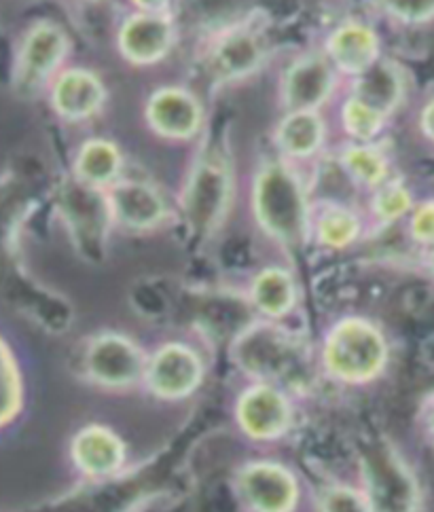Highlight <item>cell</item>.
Wrapping results in <instances>:
<instances>
[{
    "instance_id": "1",
    "label": "cell",
    "mask_w": 434,
    "mask_h": 512,
    "mask_svg": "<svg viewBox=\"0 0 434 512\" xmlns=\"http://www.w3.org/2000/svg\"><path fill=\"white\" fill-rule=\"evenodd\" d=\"M255 206L263 227L284 244L305 237V199L299 182L282 166H269L259 176Z\"/></svg>"
},
{
    "instance_id": "2",
    "label": "cell",
    "mask_w": 434,
    "mask_h": 512,
    "mask_svg": "<svg viewBox=\"0 0 434 512\" xmlns=\"http://www.w3.org/2000/svg\"><path fill=\"white\" fill-rule=\"evenodd\" d=\"M386 343L369 322H341L327 343L329 369L348 381H365L382 371L386 362Z\"/></svg>"
},
{
    "instance_id": "3",
    "label": "cell",
    "mask_w": 434,
    "mask_h": 512,
    "mask_svg": "<svg viewBox=\"0 0 434 512\" xmlns=\"http://www.w3.org/2000/svg\"><path fill=\"white\" fill-rule=\"evenodd\" d=\"M242 491L257 512H291L297 502L293 474L278 464H252L242 472Z\"/></svg>"
},
{
    "instance_id": "4",
    "label": "cell",
    "mask_w": 434,
    "mask_h": 512,
    "mask_svg": "<svg viewBox=\"0 0 434 512\" xmlns=\"http://www.w3.org/2000/svg\"><path fill=\"white\" fill-rule=\"evenodd\" d=\"M202 381V364L185 345H166L149 367V383L155 394L180 398L191 394Z\"/></svg>"
},
{
    "instance_id": "5",
    "label": "cell",
    "mask_w": 434,
    "mask_h": 512,
    "mask_svg": "<svg viewBox=\"0 0 434 512\" xmlns=\"http://www.w3.org/2000/svg\"><path fill=\"white\" fill-rule=\"evenodd\" d=\"M229 193V178L219 159L204 161L193 176L187 193V212L191 223L204 231L219 221Z\"/></svg>"
},
{
    "instance_id": "6",
    "label": "cell",
    "mask_w": 434,
    "mask_h": 512,
    "mask_svg": "<svg viewBox=\"0 0 434 512\" xmlns=\"http://www.w3.org/2000/svg\"><path fill=\"white\" fill-rule=\"evenodd\" d=\"M87 364L92 375L106 386H128L144 369L138 347L119 335H104L94 341Z\"/></svg>"
},
{
    "instance_id": "7",
    "label": "cell",
    "mask_w": 434,
    "mask_h": 512,
    "mask_svg": "<svg viewBox=\"0 0 434 512\" xmlns=\"http://www.w3.org/2000/svg\"><path fill=\"white\" fill-rule=\"evenodd\" d=\"M369 506L371 512H411L415 487L407 470L388 453L369 464Z\"/></svg>"
},
{
    "instance_id": "8",
    "label": "cell",
    "mask_w": 434,
    "mask_h": 512,
    "mask_svg": "<svg viewBox=\"0 0 434 512\" xmlns=\"http://www.w3.org/2000/svg\"><path fill=\"white\" fill-rule=\"evenodd\" d=\"M149 123L164 136L189 138L202 123V108L187 91L164 89L149 104Z\"/></svg>"
},
{
    "instance_id": "9",
    "label": "cell",
    "mask_w": 434,
    "mask_h": 512,
    "mask_svg": "<svg viewBox=\"0 0 434 512\" xmlns=\"http://www.w3.org/2000/svg\"><path fill=\"white\" fill-rule=\"evenodd\" d=\"M238 417L250 436L274 438L288 426V405L274 388L257 386L242 396Z\"/></svg>"
},
{
    "instance_id": "10",
    "label": "cell",
    "mask_w": 434,
    "mask_h": 512,
    "mask_svg": "<svg viewBox=\"0 0 434 512\" xmlns=\"http://www.w3.org/2000/svg\"><path fill=\"white\" fill-rule=\"evenodd\" d=\"M172 41V26L159 13L136 15L121 30V49L136 64L159 60Z\"/></svg>"
},
{
    "instance_id": "11",
    "label": "cell",
    "mask_w": 434,
    "mask_h": 512,
    "mask_svg": "<svg viewBox=\"0 0 434 512\" xmlns=\"http://www.w3.org/2000/svg\"><path fill=\"white\" fill-rule=\"evenodd\" d=\"M66 53V39L58 28H36L24 45L20 62V81L24 85H39L51 70L60 64Z\"/></svg>"
},
{
    "instance_id": "12",
    "label": "cell",
    "mask_w": 434,
    "mask_h": 512,
    "mask_svg": "<svg viewBox=\"0 0 434 512\" xmlns=\"http://www.w3.org/2000/svg\"><path fill=\"white\" fill-rule=\"evenodd\" d=\"M113 212L123 225L147 229L164 218V201L144 182H121L111 193Z\"/></svg>"
},
{
    "instance_id": "13",
    "label": "cell",
    "mask_w": 434,
    "mask_h": 512,
    "mask_svg": "<svg viewBox=\"0 0 434 512\" xmlns=\"http://www.w3.org/2000/svg\"><path fill=\"white\" fill-rule=\"evenodd\" d=\"M333 87L331 68L322 58H307L299 62L286 79V102L295 111H312L327 100Z\"/></svg>"
},
{
    "instance_id": "14",
    "label": "cell",
    "mask_w": 434,
    "mask_h": 512,
    "mask_svg": "<svg viewBox=\"0 0 434 512\" xmlns=\"http://www.w3.org/2000/svg\"><path fill=\"white\" fill-rule=\"evenodd\" d=\"M102 83L85 70H70L58 81L53 91V102L58 111L68 119H85L94 115L102 106Z\"/></svg>"
},
{
    "instance_id": "15",
    "label": "cell",
    "mask_w": 434,
    "mask_h": 512,
    "mask_svg": "<svg viewBox=\"0 0 434 512\" xmlns=\"http://www.w3.org/2000/svg\"><path fill=\"white\" fill-rule=\"evenodd\" d=\"M72 453H75L77 464L85 472L108 474L117 470L123 462V443L111 430L94 426L77 436Z\"/></svg>"
},
{
    "instance_id": "16",
    "label": "cell",
    "mask_w": 434,
    "mask_h": 512,
    "mask_svg": "<svg viewBox=\"0 0 434 512\" xmlns=\"http://www.w3.org/2000/svg\"><path fill=\"white\" fill-rule=\"evenodd\" d=\"M333 60L350 72H367L377 58V36L365 26H346L329 43Z\"/></svg>"
},
{
    "instance_id": "17",
    "label": "cell",
    "mask_w": 434,
    "mask_h": 512,
    "mask_svg": "<svg viewBox=\"0 0 434 512\" xmlns=\"http://www.w3.org/2000/svg\"><path fill=\"white\" fill-rule=\"evenodd\" d=\"M356 98L371 106L373 111L388 115L401 98V79L388 64L371 66L356 87Z\"/></svg>"
},
{
    "instance_id": "18",
    "label": "cell",
    "mask_w": 434,
    "mask_h": 512,
    "mask_svg": "<svg viewBox=\"0 0 434 512\" xmlns=\"http://www.w3.org/2000/svg\"><path fill=\"white\" fill-rule=\"evenodd\" d=\"M261 60V45L255 36L235 34L227 39L214 53V72L221 79H233L246 75Z\"/></svg>"
},
{
    "instance_id": "19",
    "label": "cell",
    "mask_w": 434,
    "mask_h": 512,
    "mask_svg": "<svg viewBox=\"0 0 434 512\" xmlns=\"http://www.w3.org/2000/svg\"><path fill=\"white\" fill-rule=\"evenodd\" d=\"M252 299L269 316H282L295 303V286L288 273L280 269H267L252 286Z\"/></svg>"
},
{
    "instance_id": "20",
    "label": "cell",
    "mask_w": 434,
    "mask_h": 512,
    "mask_svg": "<svg viewBox=\"0 0 434 512\" xmlns=\"http://www.w3.org/2000/svg\"><path fill=\"white\" fill-rule=\"evenodd\" d=\"M280 142L286 153L310 155L322 142V121L312 111H295L280 127Z\"/></svg>"
},
{
    "instance_id": "21",
    "label": "cell",
    "mask_w": 434,
    "mask_h": 512,
    "mask_svg": "<svg viewBox=\"0 0 434 512\" xmlns=\"http://www.w3.org/2000/svg\"><path fill=\"white\" fill-rule=\"evenodd\" d=\"M121 166L119 151L113 144L94 140L83 146V151L77 161V170L81 180L89 182V185H106L111 182Z\"/></svg>"
},
{
    "instance_id": "22",
    "label": "cell",
    "mask_w": 434,
    "mask_h": 512,
    "mask_svg": "<svg viewBox=\"0 0 434 512\" xmlns=\"http://www.w3.org/2000/svg\"><path fill=\"white\" fill-rule=\"evenodd\" d=\"M17 405H20V381L7 347L0 343V424H5L17 411Z\"/></svg>"
},
{
    "instance_id": "23",
    "label": "cell",
    "mask_w": 434,
    "mask_h": 512,
    "mask_svg": "<svg viewBox=\"0 0 434 512\" xmlns=\"http://www.w3.org/2000/svg\"><path fill=\"white\" fill-rule=\"evenodd\" d=\"M320 237L324 244L329 246H346L350 244L356 233H358V221L354 218V214L346 212V210H333L322 216L320 221Z\"/></svg>"
},
{
    "instance_id": "24",
    "label": "cell",
    "mask_w": 434,
    "mask_h": 512,
    "mask_svg": "<svg viewBox=\"0 0 434 512\" xmlns=\"http://www.w3.org/2000/svg\"><path fill=\"white\" fill-rule=\"evenodd\" d=\"M346 166L358 180L369 182V185H377V182L386 176L384 157L375 149H367V146L350 149L346 153Z\"/></svg>"
},
{
    "instance_id": "25",
    "label": "cell",
    "mask_w": 434,
    "mask_h": 512,
    "mask_svg": "<svg viewBox=\"0 0 434 512\" xmlns=\"http://www.w3.org/2000/svg\"><path fill=\"white\" fill-rule=\"evenodd\" d=\"M343 121H346L348 132L358 138H371L382 127L384 115L373 111L371 106L360 102L358 98H352L346 108H343Z\"/></svg>"
},
{
    "instance_id": "26",
    "label": "cell",
    "mask_w": 434,
    "mask_h": 512,
    "mask_svg": "<svg viewBox=\"0 0 434 512\" xmlns=\"http://www.w3.org/2000/svg\"><path fill=\"white\" fill-rule=\"evenodd\" d=\"M324 512H371L369 502L358 496L352 489H331L322 502Z\"/></svg>"
},
{
    "instance_id": "27",
    "label": "cell",
    "mask_w": 434,
    "mask_h": 512,
    "mask_svg": "<svg viewBox=\"0 0 434 512\" xmlns=\"http://www.w3.org/2000/svg\"><path fill=\"white\" fill-rule=\"evenodd\" d=\"M411 206V197L401 187H388L375 199V210L384 218H399Z\"/></svg>"
},
{
    "instance_id": "28",
    "label": "cell",
    "mask_w": 434,
    "mask_h": 512,
    "mask_svg": "<svg viewBox=\"0 0 434 512\" xmlns=\"http://www.w3.org/2000/svg\"><path fill=\"white\" fill-rule=\"evenodd\" d=\"M382 5L396 17L420 22L434 15V0H382Z\"/></svg>"
},
{
    "instance_id": "29",
    "label": "cell",
    "mask_w": 434,
    "mask_h": 512,
    "mask_svg": "<svg viewBox=\"0 0 434 512\" xmlns=\"http://www.w3.org/2000/svg\"><path fill=\"white\" fill-rule=\"evenodd\" d=\"M413 233L422 242H434V204L422 206L413 216Z\"/></svg>"
},
{
    "instance_id": "30",
    "label": "cell",
    "mask_w": 434,
    "mask_h": 512,
    "mask_svg": "<svg viewBox=\"0 0 434 512\" xmlns=\"http://www.w3.org/2000/svg\"><path fill=\"white\" fill-rule=\"evenodd\" d=\"M134 3H136L140 9L149 11V13H159L161 9H164V7L168 5V0H134Z\"/></svg>"
},
{
    "instance_id": "31",
    "label": "cell",
    "mask_w": 434,
    "mask_h": 512,
    "mask_svg": "<svg viewBox=\"0 0 434 512\" xmlns=\"http://www.w3.org/2000/svg\"><path fill=\"white\" fill-rule=\"evenodd\" d=\"M424 130L428 136L434 138V102L428 104V108L424 111Z\"/></svg>"
},
{
    "instance_id": "32",
    "label": "cell",
    "mask_w": 434,
    "mask_h": 512,
    "mask_svg": "<svg viewBox=\"0 0 434 512\" xmlns=\"http://www.w3.org/2000/svg\"><path fill=\"white\" fill-rule=\"evenodd\" d=\"M430 263H432V269H434V252H432V256H430Z\"/></svg>"
},
{
    "instance_id": "33",
    "label": "cell",
    "mask_w": 434,
    "mask_h": 512,
    "mask_svg": "<svg viewBox=\"0 0 434 512\" xmlns=\"http://www.w3.org/2000/svg\"><path fill=\"white\" fill-rule=\"evenodd\" d=\"M432 430H434V419H432Z\"/></svg>"
}]
</instances>
